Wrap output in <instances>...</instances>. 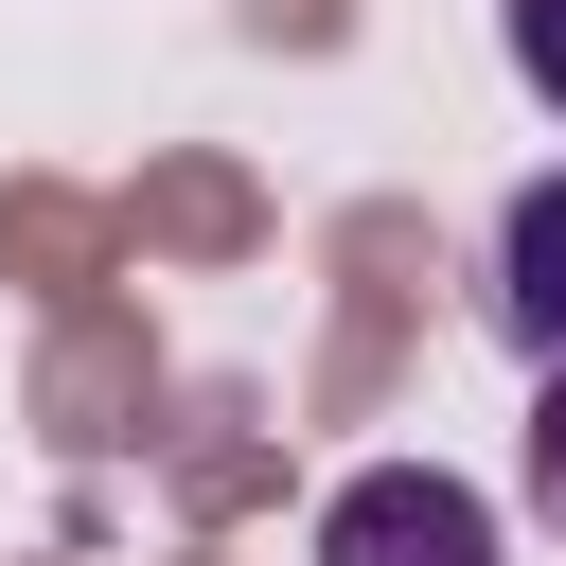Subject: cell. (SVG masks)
<instances>
[{
	"mask_svg": "<svg viewBox=\"0 0 566 566\" xmlns=\"http://www.w3.org/2000/svg\"><path fill=\"white\" fill-rule=\"evenodd\" d=\"M318 566H495V513L442 460H371L318 495Z\"/></svg>",
	"mask_w": 566,
	"mask_h": 566,
	"instance_id": "6da1fadb",
	"label": "cell"
},
{
	"mask_svg": "<svg viewBox=\"0 0 566 566\" xmlns=\"http://www.w3.org/2000/svg\"><path fill=\"white\" fill-rule=\"evenodd\" d=\"M495 318H513L531 371L566 354V177H531V195L495 212Z\"/></svg>",
	"mask_w": 566,
	"mask_h": 566,
	"instance_id": "7a4b0ae2",
	"label": "cell"
},
{
	"mask_svg": "<svg viewBox=\"0 0 566 566\" xmlns=\"http://www.w3.org/2000/svg\"><path fill=\"white\" fill-rule=\"evenodd\" d=\"M495 35H513V88L566 106V0H495Z\"/></svg>",
	"mask_w": 566,
	"mask_h": 566,
	"instance_id": "3957f363",
	"label": "cell"
},
{
	"mask_svg": "<svg viewBox=\"0 0 566 566\" xmlns=\"http://www.w3.org/2000/svg\"><path fill=\"white\" fill-rule=\"evenodd\" d=\"M531 513H548V531H566V354H548V371H531Z\"/></svg>",
	"mask_w": 566,
	"mask_h": 566,
	"instance_id": "277c9868",
	"label": "cell"
}]
</instances>
